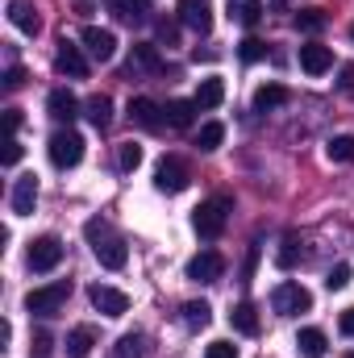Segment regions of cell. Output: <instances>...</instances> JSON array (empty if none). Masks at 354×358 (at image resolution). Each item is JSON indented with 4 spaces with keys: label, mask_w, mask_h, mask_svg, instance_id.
<instances>
[{
    "label": "cell",
    "mask_w": 354,
    "mask_h": 358,
    "mask_svg": "<svg viewBox=\"0 0 354 358\" xmlns=\"http://www.w3.org/2000/svg\"><path fill=\"white\" fill-rule=\"evenodd\" d=\"M300 67H304L309 76H325V71L334 67V50L321 46V42H309V46H300Z\"/></svg>",
    "instance_id": "e0dca14e"
},
{
    "label": "cell",
    "mask_w": 354,
    "mask_h": 358,
    "mask_svg": "<svg viewBox=\"0 0 354 358\" xmlns=\"http://www.w3.org/2000/svg\"><path fill=\"white\" fill-rule=\"evenodd\" d=\"M229 325H234L238 334H246V338H255V334H259V313H255V304H250V300H242V304H234V313H229Z\"/></svg>",
    "instance_id": "44dd1931"
},
{
    "label": "cell",
    "mask_w": 354,
    "mask_h": 358,
    "mask_svg": "<svg viewBox=\"0 0 354 358\" xmlns=\"http://www.w3.org/2000/svg\"><path fill=\"white\" fill-rule=\"evenodd\" d=\"M84 138L76 134V129H59V134H50V142H46V155H50V163L59 167V171H71V167H80V159H84Z\"/></svg>",
    "instance_id": "3957f363"
},
{
    "label": "cell",
    "mask_w": 354,
    "mask_h": 358,
    "mask_svg": "<svg viewBox=\"0 0 354 358\" xmlns=\"http://www.w3.org/2000/svg\"><path fill=\"white\" fill-rule=\"evenodd\" d=\"M84 234H88V246L92 255H96V263L108 271H121L125 263H129V250H125V242L108 229V221H88L84 225Z\"/></svg>",
    "instance_id": "6da1fadb"
},
{
    "label": "cell",
    "mask_w": 354,
    "mask_h": 358,
    "mask_svg": "<svg viewBox=\"0 0 354 358\" xmlns=\"http://www.w3.org/2000/svg\"><path fill=\"white\" fill-rule=\"evenodd\" d=\"M238 55H242V63H259V59H267V42L263 38H246L238 46Z\"/></svg>",
    "instance_id": "836d02e7"
},
{
    "label": "cell",
    "mask_w": 354,
    "mask_h": 358,
    "mask_svg": "<svg viewBox=\"0 0 354 358\" xmlns=\"http://www.w3.org/2000/svg\"><path fill=\"white\" fill-rule=\"evenodd\" d=\"M296 350H300V358H325L330 338H325L321 329H300V334H296Z\"/></svg>",
    "instance_id": "ffe728a7"
},
{
    "label": "cell",
    "mask_w": 354,
    "mask_h": 358,
    "mask_svg": "<svg viewBox=\"0 0 354 358\" xmlns=\"http://www.w3.org/2000/svg\"><path fill=\"white\" fill-rule=\"evenodd\" d=\"M325 155H330L334 163H354V134H334V138L325 142Z\"/></svg>",
    "instance_id": "f546056e"
},
{
    "label": "cell",
    "mask_w": 354,
    "mask_h": 358,
    "mask_svg": "<svg viewBox=\"0 0 354 358\" xmlns=\"http://www.w3.org/2000/svg\"><path fill=\"white\" fill-rule=\"evenodd\" d=\"M338 88L346 92V96H354V63H346V67L338 71Z\"/></svg>",
    "instance_id": "f35d334b"
},
{
    "label": "cell",
    "mask_w": 354,
    "mask_h": 358,
    "mask_svg": "<svg viewBox=\"0 0 354 358\" xmlns=\"http://www.w3.org/2000/svg\"><path fill=\"white\" fill-rule=\"evenodd\" d=\"M46 113L55 117V121H63V125H71L76 117H80V100H76V92L67 88H55L46 96Z\"/></svg>",
    "instance_id": "9a60e30c"
},
{
    "label": "cell",
    "mask_w": 354,
    "mask_h": 358,
    "mask_svg": "<svg viewBox=\"0 0 354 358\" xmlns=\"http://www.w3.org/2000/svg\"><path fill=\"white\" fill-rule=\"evenodd\" d=\"M8 129H13V134L21 129V108H8Z\"/></svg>",
    "instance_id": "7bdbcfd3"
},
{
    "label": "cell",
    "mask_w": 354,
    "mask_h": 358,
    "mask_svg": "<svg viewBox=\"0 0 354 358\" xmlns=\"http://www.w3.org/2000/svg\"><path fill=\"white\" fill-rule=\"evenodd\" d=\"M67 296H71V283H67V279L46 283V287H34V292L25 296V313H34V317H59L63 304H67Z\"/></svg>",
    "instance_id": "277c9868"
},
{
    "label": "cell",
    "mask_w": 354,
    "mask_h": 358,
    "mask_svg": "<svg viewBox=\"0 0 354 358\" xmlns=\"http://www.w3.org/2000/svg\"><path fill=\"white\" fill-rule=\"evenodd\" d=\"M34 204H38V179H34V176H21L17 183H13L8 208H13V217H29V213H34Z\"/></svg>",
    "instance_id": "5bb4252c"
},
{
    "label": "cell",
    "mask_w": 354,
    "mask_h": 358,
    "mask_svg": "<svg viewBox=\"0 0 354 358\" xmlns=\"http://www.w3.org/2000/svg\"><path fill=\"white\" fill-rule=\"evenodd\" d=\"M221 142H225V125H221V121H204V125H200V134H196V150H204V155H208V150H217Z\"/></svg>",
    "instance_id": "83f0119b"
},
{
    "label": "cell",
    "mask_w": 354,
    "mask_h": 358,
    "mask_svg": "<svg viewBox=\"0 0 354 358\" xmlns=\"http://www.w3.org/2000/svg\"><path fill=\"white\" fill-rule=\"evenodd\" d=\"M84 113H88V121L96 125V129H108L113 125V100L104 96V92H96L88 104H84Z\"/></svg>",
    "instance_id": "7402d4cb"
},
{
    "label": "cell",
    "mask_w": 354,
    "mask_h": 358,
    "mask_svg": "<svg viewBox=\"0 0 354 358\" xmlns=\"http://www.w3.org/2000/svg\"><path fill=\"white\" fill-rule=\"evenodd\" d=\"M229 196H213V200H204L196 213H192V229L200 234V238H221L225 234V221H229Z\"/></svg>",
    "instance_id": "7a4b0ae2"
},
{
    "label": "cell",
    "mask_w": 354,
    "mask_h": 358,
    "mask_svg": "<svg viewBox=\"0 0 354 358\" xmlns=\"http://www.w3.org/2000/svg\"><path fill=\"white\" fill-rule=\"evenodd\" d=\"M59 263H63V242L55 234L29 242V271H55Z\"/></svg>",
    "instance_id": "ba28073f"
},
{
    "label": "cell",
    "mask_w": 354,
    "mask_h": 358,
    "mask_svg": "<svg viewBox=\"0 0 354 358\" xmlns=\"http://www.w3.org/2000/svg\"><path fill=\"white\" fill-rule=\"evenodd\" d=\"M346 358H354V350H351V355H346Z\"/></svg>",
    "instance_id": "bcb514c9"
},
{
    "label": "cell",
    "mask_w": 354,
    "mask_h": 358,
    "mask_svg": "<svg viewBox=\"0 0 354 358\" xmlns=\"http://www.w3.org/2000/svg\"><path fill=\"white\" fill-rule=\"evenodd\" d=\"M296 255H300V250H296V238H283V250H279V267H283V271L296 267Z\"/></svg>",
    "instance_id": "74e56055"
},
{
    "label": "cell",
    "mask_w": 354,
    "mask_h": 358,
    "mask_svg": "<svg viewBox=\"0 0 354 358\" xmlns=\"http://www.w3.org/2000/svg\"><path fill=\"white\" fill-rule=\"evenodd\" d=\"M92 346H96V329H92V325H76V329L67 334V355L71 358H88Z\"/></svg>",
    "instance_id": "603a6c76"
},
{
    "label": "cell",
    "mask_w": 354,
    "mask_h": 358,
    "mask_svg": "<svg viewBox=\"0 0 354 358\" xmlns=\"http://www.w3.org/2000/svg\"><path fill=\"white\" fill-rule=\"evenodd\" d=\"M325 21H330V17H325V8H300V13H296V25H300L304 34H321V29H325Z\"/></svg>",
    "instance_id": "4dcf8cb0"
},
{
    "label": "cell",
    "mask_w": 354,
    "mask_h": 358,
    "mask_svg": "<svg viewBox=\"0 0 354 358\" xmlns=\"http://www.w3.org/2000/svg\"><path fill=\"white\" fill-rule=\"evenodd\" d=\"M351 38H354V25H351Z\"/></svg>",
    "instance_id": "f6af8a7d"
},
{
    "label": "cell",
    "mask_w": 354,
    "mask_h": 358,
    "mask_svg": "<svg viewBox=\"0 0 354 358\" xmlns=\"http://www.w3.org/2000/svg\"><path fill=\"white\" fill-rule=\"evenodd\" d=\"M129 121L138 125V129H163V104L159 100H150V96H138V100H129Z\"/></svg>",
    "instance_id": "4fadbf2b"
},
{
    "label": "cell",
    "mask_w": 354,
    "mask_h": 358,
    "mask_svg": "<svg viewBox=\"0 0 354 358\" xmlns=\"http://www.w3.org/2000/svg\"><path fill=\"white\" fill-rule=\"evenodd\" d=\"M117 163H121V171H138V167H142V146H138V142H121Z\"/></svg>",
    "instance_id": "1f68e13d"
},
{
    "label": "cell",
    "mask_w": 354,
    "mask_h": 358,
    "mask_svg": "<svg viewBox=\"0 0 354 358\" xmlns=\"http://www.w3.org/2000/svg\"><path fill=\"white\" fill-rule=\"evenodd\" d=\"M80 42H84V50H88L96 63H108V59L117 55V34H113V29H100V25H84Z\"/></svg>",
    "instance_id": "30bf717a"
},
{
    "label": "cell",
    "mask_w": 354,
    "mask_h": 358,
    "mask_svg": "<svg viewBox=\"0 0 354 358\" xmlns=\"http://www.w3.org/2000/svg\"><path fill=\"white\" fill-rule=\"evenodd\" d=\"M179 313H183V325H187V329H204V325L213 321V308H208L204 300H187Z\"/></svg>",
    "instance_id": "f1b7e54d"
},
{
    "label": "cell",
    "mask_w": 354,
    "mask_h": 358,
    "mask_svg": "<svg viewBox=\"0 0 354 358\" xmlns=\"http://www.w3.org/2000/svg\"><path fill=\"white\" fill-rule=\"evenodd\" d=\"M196 113H200L196 100H167V104H163V121H167L171 129H187Z\"/></svg>",
    "instance_id": "d6986e66"
},
{
    "label": "cell",
    "mask_w": 354,
    "mask_h": 358,
    "mask_svg": "<svg viewBox=\"0 0 354 358\" xmlns=\"http://www.w3.org/2000/svg\"><path fill=\"white\" fill-rule=\"evenodd\" d=\"M271 308L279 313V317H296V313H309L313 308V296H309V287L304 283H279L275 292H271Z\"/></svg>",
    "instance_id": "5b68a950"
},
{
    "label": "cell",
    "mask_w": 354,
    "mask_h": 358,
    "mask_svg": "<svg viewBox=\"0 0 354 358\" xmlns=\"http://www.w3.org/2000/svg\"><path fill=\"white\" fill-rule=\"evenodd\" d=\"M338 329H342L346 338H354V308H346V313L338 317Z\"/></svg>",
    "instance_id": "b9f144b4"
},
{
    "label": "cell",
    "mask_w": 354,
    "mask_h": 358,
    "mask_svg": "<svg viewBox=\"0 0 354 358\" xmlns=\"http://www.w3.org/2000/svg\"><path fill=\"white\" fill-rule=\"evenodd\" d=\"M292 96L283 84H263V88L255 92V113H271V108H279V104H288Z\"/></svg>",
    "instance_id": "484cf974"
},
{
    "label": "cell",
    "mask_w": 354,
    "mask_h": 358,
    "mask_svg": "<svg viewBox=\"0 0 354 358\" xmlns=\"http://www.w3.org/2000/svg\"><path fill=\"white\" fill-rule=\"evenodd\" d=\"M346 283H351V267H346V263H338V267L325 275V287H330V292H342Z\"/></svg>",
    "instance_id": "e575fe53"
},
{
    "label": "cell",
    "mask_w": 354,
    "mask_h": 358,
    "mask_svg": "<svg viewBox=\"0 0 354 358\" xmlns=\"http://www.w3.org/2000/svg\"><path fill=\"white\" fill-rule=\"evenodd\" d=\"M263 4H259V0H229V17H234V21H238V25H246V29H250V25H259V21H263Z\"/></svg>",
    "instance_id": "d4e9b609"
},
{
    "label": "cell",
    "mask_w": 354,
    "mask_h": 358,
    "mask_svg": "<svg viewBox=\"0 0 354 358\" xmlns=\"http://www.w3.org/2000/svg\"><path fill=\"white\" fill-rule=\"evenodd\" d=\"M8 21L21 29V34H38L42 29V17H38V4L34 0H8Z\"/></svg>",
    "instance_id": "2e32d148"
},
{
    "label": "cell",
    "mask_w": 354,
    "mask_h": 358,
    "mask_svg": "<svg viewBox=\"0 0 354 358\" xmlns=\"http://www.w3.org/2000/svg\"><path fill=\"white\" fill-rule=\"evenodd\" d=\"M192 100H196L200 113H208V108H217V104L225 100V84H221V80H200V88H196Z\"/></svg>",
    "instance_id": "cb8c5ba5"
},
{
    "label": "cell",
    "mask_w": 354,
    "mask_h": 358,
    "mask_svg": "<svg viewBox=\"0 0 354 358\" xmlns=\"http://www.w3.org/2000/svg\"><path fill=\"white\" fill-rule=\"evenodd\" d=\"M204 358H238V346L234 342H208Z\"/></svg>",
    "instance_id": "d590c367"
},
{
    "label": "cell",
    "mask_w": 354,
    "mask_h": 358,
    "mask_svg": "<svg viewBox=\"0 0 354 358\" xmlns=\"http://www.w3.org/2000/svg\"><path fill=\"white\" fill-rule=\"evenodd\" d=\"M55 71L59 76H71V80H84L88 76V59H84V46H76V42H59V50H55Z\"/></svg>",
    "instance_id": "9c48e42d"
},
{
    "label": "cell",
    "mask_w": 354,
    "mask_h": 358,
    "mask_svg": "<svg viewBox=\"0 0 354 358\" xmlns=\"http://www.w3.org/2000/svg\"><path fill=\"white\" fill-rule=\"evenodd\" d=\"M176 13H179V21L187 29H196V34H208L213 29V4L208 0H179Z\"/></svg>",
    "instance_id": "8fae6325"
},
{
    "label": "cell",
    "mask_w": 354,
    "mask_h": 358,
    "mask_svg": "<svg viewBox=\"0 0 354 358\" xmlns=\"http://www.w3.org/2000/svg\"><path fill=\"white\" fill-rule=\"evenodd\" d=\"M34 350H38V355H46V350H50V338H46V334H38V338H34Z\"/></svg>",
    "instance_id": "ee69618b"
},
{
    "label": "cell",
    "mask_w": 354,
    "mask_h": 358,
    "mask_svg": "<svg viewBox=\"0 0 354 358\" xmlns=\"http://www.w3.org/2000/svg\"><path fill=\"white\" fill-rule=\"evenodd\" d=\"M142 334H125L121 342H117V350H113V358H142Z\"/></svg>",
    "instance_id": "d6a6232c"
},
{
    "label": "cell",
    "mask_w": 354,
    "mask_h": 358,
    "mask_svg": "<svg viewBox=\"0 0 354 358\" xmlns=\"http://www.w3.org/2000/svg\"><path fill=\"white\" fill-rule=\"evenodd\" d=\"M159 42H163V46H176L179 42V25L176 21H167V17L159 21Z\"/></svg>",
    "instance_id": "8d00e7d4"
},
{
    "label": "cell",
    "mask_w": 354,
    "mask_h": 358,
    "mask_svg": "<svg viewBox=\"0 0 354 358\" xmlns=\"http://www.w3.org/2000/svg\"><path fill=\"white\" fill-rule=\"evenodd\" d=\"M134 67H142V71H163L159 46H155V42H138V46H134V63H129V71H134Z\"/></svg>",
    "instance_id": "4316f807"
},
{
    "label": "cell",
    "mask_w": 354,
    "mask_h": 358,
    "mask_svg": "<svg viewBox=\"0 0 354 358\" xmlns=\"http://www.w3.org/2000/svg\"><path fill=\"white\" fill-rule=\"evenodd\" d=\"M21 84H25V67H8V76H4V88L17 92Z\"/></svg>",
    "instance_id": "60d3db41"
},
{
    "label": "cell",
    "mask_w": 354,
    "mask_h": 358,
    "mask_svg": "<svg viewBox=\"0 0 354 358\" xmlns=\"http://www.w3.org/2000/svg\"><path fill=\"white\" fill-rule=\"evenodd\" d=\"M221 271H225V259H221L217 250H200V255L187 263V279H192V283H217Z\"/></svg>",
    "instance_id": "7c38bea8"
},
{
    "label": "cell",
    "mask_w": 354,
    "mask_h": 358,
    "mask_svg": "<svg viewBox=\"0 0 354 358\" xmlns=\"http://www.w3.org/2000/svg\"><path fill=\"white\" fill-rule=\"evenodd\" d=\"M187 183H192V171H187V163L176 159V155H167V159L155 167V187H159V192H167V196H179Z\"/></svg>",
    "instance_id": "8992f818"
},
{
    "label": "cell",
    "mask_w": 354,
    "mask_h": 358,
    "mask_svg": "<svg viewBox=\"0 0 354 358\" xmlns=\"http://www.w3.org/2000/svg\"><path fill=\"white\" fill-rule=\"evenodd\" d=\"M17 163H21V142L8 138V146H4V167H17Z\"/></svg>",
    "instance_id": "ab89813d"
},
{
    "label": "cell",
    "mask_w": 354,
    "mask_h": 358,
    "mask_svg": "<svg viewBox=\"0 0 354 358\" xmlns=\"http://www.w3.org/2000/svg\"><path fill=\"white\" fill-rule=\"evenodd\" d=\"M108 13H113L121 25H146V21H150L146 0H108Z\"/></svg>",
    "instance_id": "ac0fdd59"
},
{
    "label": "cell",
    "mask_w": 354,
    "mask_h": 358,
    "mask_svg": "<svg viewBox=\"0 0 354 358\" xmlns=\"http://www.w3.org/2000/svg\"><path fill=\"white\" fill-rule=\"evenodd\" d=\"M88 300H92V308L104 313V317H125L129 313V296L121 287H108V283H92Z\"/></svg>",
    "instance_id": "52a82bcc"
}]
</instances>
